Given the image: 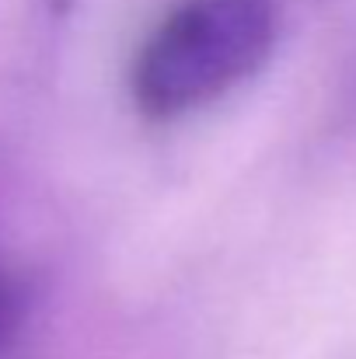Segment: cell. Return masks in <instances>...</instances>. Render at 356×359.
Masks as SVG:
<instances>
[{
    "label": "cell",
    "instance_id": "cell-1",
    "mask_svg": "<svg viewBox=\"0 0 356 359\" xmlns=\"http://www.w3.org/2000/svg\"><path fill=\"white\" fill-rule=\"evenodd\" d=\"M272 49V0H182L136 49L129 98L143 119H182L255 77Z\"/></svg>",
    "mask_w": 356,
    "mask_h": 359
},
{
    "label": "cell",
    "instance_id": "cell-2",
    "mask_svg": "<svg viewBox=\"0 0 356 359\" xmlns=\"http://www.w3.org/2000/svg\"><path fill=\"white\" fill-rule=\"evenodd\" d=\"M21 314H25V297H21L14 276H7L0 269V356L11 346V339H14V332L21 325Z\"/></svg>",
    "mask_w": 356,
    "mask_h": 359
},
{
    "label": "cell",
    "instance_id": "cell-3",
    "mask_svg": "<svg viewBox=\"0 0 356 359\" xmlns=\"http://www.w3.org/2000/svg\"><path fill=\"white\" fill-rule=\"evenodd\" d=\"M74 4H77V0H46V7H49L53 18H67V14L74 11Z\"/></svg>",
    "mask_w": 356,
    "mask_h": 359
}]
</instances>
